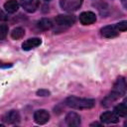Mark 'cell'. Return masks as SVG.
I'll list each match as a JSON object with an SVG mask.
<instances>
[{
	"instance_id": "8fae6325",
	"label": "cell",
	"mask_w": 127,
	"mask_h": 127,
	"mask_svg": "<svg viewBox=\"0 0 127 127\" xmlns=\"http://www.w3.org/2000/svg\"><path fill=\"white\" fill-rule=\"evenodd\" d=\"M65 122L68 126H78L80 124V116L75 112H69L65 116Z\"/></svg>"
},
{
	"instance_id": "7c38bea8",
	"label": "cell",
	"mask_w": 127,
	"mask_h": 127,
	"mask_svg": "<svg viewBox=\"0 0 127 127\" xmlns=\"http://www.w3.org/2000/svg\"><path fill=\"white\" fill-rule=\"evenodd\" d=\"M4 121L6 123H9V124H13V123H16L20 120V114L18 111L16 110H11L9 112H7L5 115H4Z\"/></svg>"
},
{
	"instance_id": "5bb4252c",
	"label": "cell",
	"mask_w": 127,
	"mask_h": 127,
	"mask_svg": "<svg viewBox=\"0 0 127 127\" xmlns=\"http://www.w3.org/2000/svg\"><path fill=\"white\" fill-rule=\"evenodd\" d=\"M117 116L120 117H125L127 115V105L125 102L119 103L118 105H116L114 107V111H113Z\"/></svg>"
},
{
	"instance_id": "7402d4cb",
	"label": "cell",
	"mask_w": 127,
	"mask_h": 127,
	"mask_svg": "<svg viewBox=\"0 0 127 127\" xmlns=\"http://www.w3.org/2000/svg\"><path fill=\"white\" fill-rule=\"evenodd\" d=\"M45 1H51V0H45Z\"/></svg>"
},
{
	"instance_id": "6da1fadb",
	"label": "cell",
	"mask_w": 127,
	"mask_h": 127,
	"mask_svg": "<svg viewBox=\"0 0 127 127\" xmlns=\"http://www.w3.org/2000/svg\"><path fill=\"white\" fill-rule=\"evenodd\" d=\"M125 93H126V81H125L124 77L121 76V77H118L117 80L115 81L110 94L108 96H106L104 98V100L102 101V105L103 106L111 105L118 98L125 95Z\"/></svg>"
},
{
	"instance_id": "30bf717a",
	"label": "cell",
	"mask_w": 127,
	"mask_h": 127,
	"mask_svg": "<svg viewBox=\"0 0 127 127\" xmlns=\"http://www.w3.org/2000/svg\"><path fill=\"white\" fill-rule=\"evenodd\" d=\"M41 44H42L41 39H39V38H31V39H28L27 41H25L22 44V49L24 51H30L32 49H35V48L39 47Z\"/></svg>"
},
{
	"instance_id": "2e32d148",
	"label": "cell",
	"mask_w": 127,
	"mask_h": 127,
	"mask_svg": "<svg viewBox=\"0 0 127 127\" xmlns=\"http://www.w3.org/2000/svg\"><path fill=\"white\" fill-rule=\"evenodd\" d=\"M24 35H25V31H24L23 28H20V27L15 28V29L11 32V37H12V39H14V40L22 39V38L24 37Z\"/></svg>"
},
{
	"instance_id": "4fadbf2b",
	"label": "cell",
	"mask_w": 127,
	"mask_h": 127,
	"mask_svg": "<svg viewBox=\"0 0 127 127\" xmlns=\"http://www.w3.org/2000/svg\"><path fill=\"white\" fill-rule=\"evenodd\" d=\"M4 8L8 13H15L19 8V3L17 0H8L4 4Z\"/></svg>"
},
{
	"instance_id": "277c9868",
	"label": "cell",
	"mask_w": 127,
	"mask_h": 127,
	"mask_svg": "<svg viewBox=\"0 0 127 127\" xmlns=\"http://www.w3.org/2000/svg\"><path fill=\"white\" fill-rule=\"evenodd\" d=\"M82 4V0H60V5L63 10L71 12L77 10Z\"/></svg>"
},
{
	"instance_id": "ba28073f",
	"label": "cell",
	"mask_w": 127,
	"mask_h": 127,
	"mask_svg": "<svg viewBox=\"0 0 127 127\" xmlns=\"http://www.w3.org/2000/svg\"><path fill=\"white\" fill-rule=\"evenodd\" d=\"M100 120L103 123L106 124H112V123H118L119 122V116H117L114 112L106 111L100 115Z\"/></svg>"
},
{
	"instance_id": "5b68a950",
	"label": "cell",
	"mask_w": 127,
	"mask_h": 127,
	"mask_svg": "<svg viewBox=\"0 0 127 127\" xmlns=\"http://www.w3.org/2000/svg\"><path fill=\"white\" fill-rule=\"evenodd\" d=\"M50 119V114L47 110L45 109H40V110H37L35 113H34V120L37 124H40V125H43L45 123H47Z\"/></svg>"
},
{
	"instance_id": "7a4b0ae2",
	"label": "cell",
	"mask_w": 127,
	"mask_h": 127,
	"mask_svg": "<svg viewBox=\"0 0 127 127\" xmlns=\"http://www.w3.org/2000/svg\"><path fill=\"white\" fill-rule=\"evenodd\" d=\"M64 103L73 109H90L94 106L95 101L93 99L89 98H81V97H76V96H69L65 99Z\"/></svg>"
},
{
	"instance_id": "ac0fdd59",
	"label": "cell",
	"mask_w": 127,
	"mask_h": 127,
	"mask_svg": "<svg viewBox=\"0 0 127 127\" xmlns=\"http://www.w3.org/2000/svg\"><path fill=\"white\" fill-rule=\"evenodd\" d=\"M116 29L119 31V32H125L127 30V22L126 21H122V22H119L115 25Z\"/></svg>"
},
{
	"instance_id": "52a82bcc",
	"label": "cell",
	"mask_w": 127,
	"mask_h": 127,
	"mask_svg": "<svg viewBox=\"0 0 127 127\" xmlns=\"http://www.w3.org/2000/svg\"><path fill=\"white\" fill-rule=\"evenodd\" d=\"M96 21V16L94 13L90 12V11H86V12H82L79 15V22L82 25H91Z\"/></svg>"
},
{
	"instance_id": "ffe728a7",
	"label": "cell",
	"mask_w": 127,
	"mask_h": 127,
	"mask_svg": "<svg viewBox=\"0 0 127 127\" xmlns=\"http://www.w3.org/2000/svg\"><path fill=\"white\" fill-rule=\"evenodd\" d=\"M6 19H7L6 15L3 13V11L0 10V21H4V20H6Z\"/></svg>"
},
{
	"instance_id": "9a60e30c",
	"label": "cell",
	"mask_w": 127,
	"mask_h": 127,
	"mask_svg": "<svg viewBox=\"0 0 127 127\" xmlns=\"http://www.w3.org/2000/svg\"><path fill=\"white\" fill-rule=\"evenodd\" d=\"M54 26L53 22L50 20V19H47V18H44V19H41L39 22H38V27L43 30V31H47V30H50L52 29Z\"/></svg>"
},
{
	"instance_id": "3957f363",
	"label": "cell",
	"mask_w": 127,
	"mask_h": 127,
	"mask_svg": "<svg viewBox=\"0 0 127 127\" xmlns=\"http://www.w3.org/2000/svg\"><path fill=\"white\" fill-rule=\"evenodd\" d=\"M75 22V17L72 15H59L55 19V23L61 29H65L72 26Z\"/></svg>"
},
{
	"instance_id": "44dd1931",
	"label": "cell",
	"mask_w": 127,
	"mask_h": 127,
	"mask_svg": "<svg viewBox=\"0 0 127 127\" xmlns=\"http://www.w3.org/2000/svg\"><path fill=\"white\" fill-rule=\"evenodd\" d=\"M9 66H11V64H8L0 61V67H9Z\"/></svg>"
},
{
	"instance_id": "9c48e42d",
	"label": "cell",
	"mask_w": 127,
	"mask_h": 127,
	"mask_svg": "<svg viewBox=\"0 0 127 127\" xmlns=\"http://www.w3.org/2000/svg\"><path fill=\"white\" fill-rule=\"evenodd\" d=\"M100 34L102 37L104 38H114L116 36H118L119 31L116 29L115 25L113 26H105L100 30Z\"/></svg>"
},
{
	"instance_id": "e0dca14e",
	"label": "cell",
	"mask_w": 127,
	"mask_h": 127,
	"mask_svg": "<svg viewBox=\"0 0 127 127\" xmlns=\"http://www.w3.org/2000/svg\"><path fill=\"white\" fill-rule=\"evenodd\" d=\"M8 33V27L5 24H0V41L4 40Z\"/></svg>"
},
{
	"instance_id": "8992f818",
	"label": "cell",
	"mask_w": 127,
	"mask_h": 127,
	"mask_svg": "<svg viewBox=\"0 0 127 127\" xmlns=\"http://www.w3.org/2000/svg\"><path fill=\"white\" fill-rule=\"evenodd\" d=\"M40 0H20L21 6L29 13L35 12L39 7Z\"/></svg>"
},
{
	"instance_id": "d6986e66",
	"label": "cell",
	"mask_w": 127,
	"mask_h": 127,
	"mask_svg": "<svg viewBox=\"0 0 127 127\" xmlns=\"http://www.w3.org/2000/svg\"><path fill=\"white\" fill-rule=\"evenodd\" d=\"M37 94L39 96H48L50 94V91L48 89H40L37 91Z\"/></svg>"
}]
</instances>
